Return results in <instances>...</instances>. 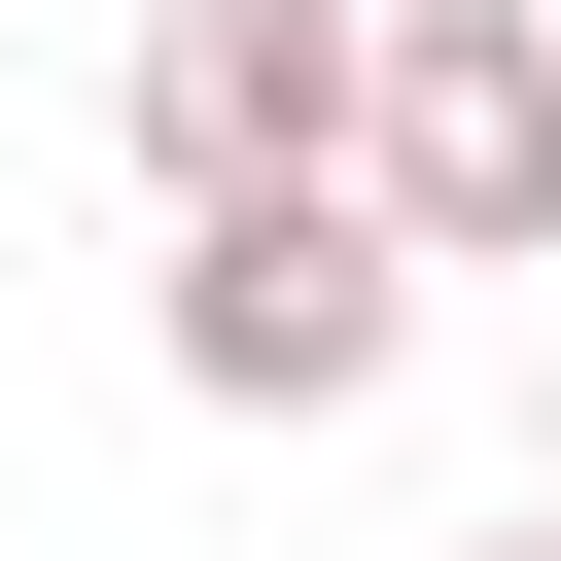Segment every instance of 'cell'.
<instances>
[{
	"instance_id": "6da1fadb",
	"label": "cell",
	"mask_w": 561,
	"mask_h": 561,
	"mask_svg": "<svg viewBox=\"0 0 561 561\" xmlns=\"http://www.w3.org/2000/svg\"><path fill=\"white\" fill-rule=\"evenodd\" d=\"M351 175H386L421 280H561V0H386Z\"/></svg>"
},
{
	"instance_id": "277c9868",
	"label": "cell",
	"mask_w": 561,
	"mask_h": 561,
	"mask_svg": "<svg viewBox=\"0 0 561 561\" xmlns=\"http://www.w3.org/2000/svg\"><path fill=\"white\" fill-rule=\"evenodd\" d=\"M526 491H561V386H526Z\"/></svg>"
},
{
	"instance_id": "7a4b0ae2",
	"label": "cell",
	"mask_w": 561,
	"mask_h": 561,
	"mask_svg": "<svg viewBox=\"0 0 561 561\" xmlns=\"http://www.w3.org/2000/svg\"><path fill=\"white\" fill-rule=\"evenodd\" d=\"M386 351H421L386 175H245V210H175V386H210V421H351Z\"/></svg>"
},
{
	"instance_id": "3957f363",
	"label": "cell",
	"mask_w": 561,
	"mask_h": 561,
	"mask_svg": "<svg viewBox=\"0 0 561 561\" xmlns=\"http://www.w3.org/2000/svg\"><path fill=\"white\" fill-rule=\"evenodd\" d=\"M351 70H386V0H140V175H175V210L351 175Z\"/></svg>"
},
{
	"instance_id": "5b68a950",
	"label": "cell",
	"mask_w": 561,
	"mask_h": 561,
	"mask_svg": "<svg viewBox=\"0 0 561 561\" xmlns=\"http://www.w3.org/2000/svg\"><path fill=\"white\" fill-rule=\"evenodd\" d=\"M491 561H561V491H526V526H491Z\"/></svg>"
}]
</instances>
